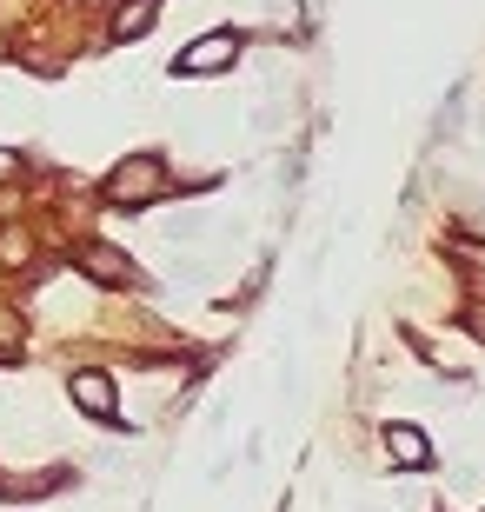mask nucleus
<instances>
[{
  "mask_svg": "<svg viewBox=\"0 0 485 512\" xmlns=\"http://www.w3.org/2000/svg\"><path fill=\"white\" fill-rule=\"evenodd\" d=\"M160 160H133V167L113 173V200H147V193H160Z\"/></svg>",
  "mask_w": 485,
  "mask_h": 512,
  "instance_id": "2",
  "label": "nucleus"
},
{
  "mask_svg": "<svg viewBox=\"0 0 485 512\" xmlns=\"http://www.w3.org/2000/svg\"><path fill=\"white\" fill-rule=\"evenodd\" d=\"M74 399L94 419H107V426H113V380H107V373H74Z\"/></svg>",
  "mask_w": 485,
  "mask_h": 512,
  "instance_id": "4",
  "label": "nucleus"
},
{
  "mask_svg": "<svg viewBox=\"0 0 485 512\" xmlns=\"http://www.w3.org/2000/svg\"><path fill=\"white\" fill-rule=\"evenodd\" d=\"M386 453H392V466H412V473H419V466L432 459V446H426V433H419V426H406V419H399V426H386Z\"/></svg>",
  "mask_w": 485,
  "mask_h": 512,
  "instance_id": "3",
  "label": "nucleus"
},
{
  "mask_svg": "<svg viewBox=\"0 0 485 512\" xmlns=\"http://www.w3.org/2000/svg\"><path fill=\"white\" fill-rule=\"evenodd\" d=\"M233 60H240V34H206L173 60V74H220V67H233Z\"/></svg>",
  "mask_w": 485,
  "mask_h": 512,
  "instance_id": "1",
  "label": "nucleus"
},
{
  "mask_svg": "<svg viewBox=\"0 0 485 512\" xmlns=\"http://www.w3.org/2000/svg\"><path fill=\"white\" fill-rule=\"evenodd\" d=\"M147 20H153V7H147V0H133V7H120L113 27H120V34H147Z\"/></svg>",
  "mask_w": 485,
  "mask_h": 512,
  "instance_id": "5",
  "label": "nucleus"
}]
</instances>
